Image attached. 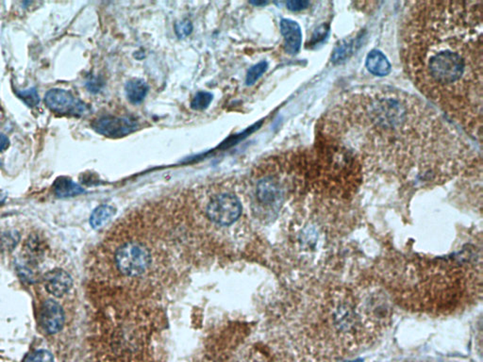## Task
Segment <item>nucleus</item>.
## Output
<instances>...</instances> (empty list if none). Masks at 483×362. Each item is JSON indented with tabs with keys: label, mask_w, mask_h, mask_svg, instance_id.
I'll return each mask as SVG.
<instances>
[{
	"label": "nucleus",
	"mask_w": 483,
	"mask_h": 362,
	"mask_svg": "<svg viewBox=\"0 0 483 362\" xmlns=\"http://www.w3.org/2000/svg\"><path fill=\"white\" fill-rule=\"evenodd\" d=\"M45 103L52 113L59 115L82 117L89 112L84 102L66 90H49L45 95Z\"/></svg>",
	"instance_id": "423d86ee"
},
{
	"label": "nucleus",
	"mask_w": 483,
	"mask_h": 362,
	"mask_svg": "<svg viewBox=\"0 0 483 362\" xmlns=\"http://www.w3.org/2000/svg\"><path fill=\"white\" fill-rule=\"evenodd\" d=\"M24 362H54V359L51 352L37 350L28 355Z\"/></svg>",
	"instance_id": "412c9836"
},
{
	"label": "nucleus",
	"mask_w": 483,
	"mask_h": 362,
	"mask_svg": "<svg viewBox=\"0 0 483 362\" xmlns=\"http://www.w3.org/2000/svg\"><path fill=\"white\" fill-rule=\"evenodd\" d=\"M280 30L284 37L285 53L292 56L298 54L302 44V32L300 25L291 19H282Z\"/></svg>",
	"instance_id": "9d476101"
},
{
	"label": "nucleus",
	"mask_w": 483,
	"mask_h": 362,
	"mask_svg": "<svg viewBox=\"0 0 483 362\" xmlns=\"http://www.w3.org/2000/svg\"><path fill=\"white\" fill-rule=\"evenodd\" d=\"M86 85L88 89L90 90V92L93 93L98 92V90H100L101 86H102V84H101L100 82H98V79H93L92 80H90V82H87Z\"/></svg>",
	"instance_id": "393cba45"
},
{
	"label": "nucleus",
	"mask_w": 483,
	"mask_h": 362,
	"mask_svg": "<svg viewBox=\"0 0 483 362\" xmlns=\"http://www.w3.org/2000/svg\"><path fill=\"white\" fill-rule=\"evenodd\" d=\"M257 192L259 201L266 205H276L282 198V189L275 178H268L262 180Z\"/></svg>",
	"instance_id": "9b49d317"
},
{
	"label": "nucleus",
	"mask_w": 483,
	"mask_h": 362,
	"mask_svg": "<svg viewBox=\"0 0 483 362\" xmlns=\"http://www.w3.org/2000/svg\"><path fill=\"white\" fill-rule=\"evenodd\" d=\"M482 257L464 249L444 257H401L388 263L383 280L392 298L424 314H450L482 294Z\"/></svg>",
	"instance_id": "7ed1b4c3"
},
{
	"label": "nucleus",
	"mask_w": 483,
	"mask_h": 362,
	"mask_svg": "<svg viewBox=\"0 0 483 362\" xmlns=\"http://www.w3.org/2000/svg\"><path fill=\"white\" fill-rule=\"evenodd\" d=\"M483 3L415 1L402 28L401 56L417 89L482 141Z\"/></svg>",
	"instance_id": "f03ea898"
},
{
	"label": "nucleus",
	"mask_w": 483,
	"mask_h": 362,
	"mask_svg": "<svg viewBox=\"0 0 483 362\" xmlns=\"http://www.w3.org/2000/svg\"><path fill=\"white\" fill-rule=\"evenodd\" d=\"M10 146V140L4 134H0V152H3Z\"/></svg>",
	"instance_id": "a878e982"
},
{
	"label": "nucleus",
	"mask_w": 483,
	"mask_h": 362,
	"mask_svg": "<svg viewBox=\"0 0 483 362\" xmlns=\"http://www.w3.org/2000/svg\"><path fill=\"white\" fill-rule=\"evenodd\" d=\"M329 32V27L326 25H322L320 27L316 30L313 33V38H311V45H316L320 42V41L324 40L326 38L327 35Z\"/></svg>",
	"instance_id": "5701e85b"
},
{
	"label": "nucleus",
	"mask_w": 483,
	"mask_h": 362,
	"mask_svg": "<svg viewBox=\"0 0 483 362\" xmlns=\"http://www.w3.org/2000/svg\"><path fill=\"white\" fill-rule=\"evenodd\" d=\"M310 4V2L305 1V0H295V1H288L286 7L290 11L298 12L307 9Z\"/></svg>",
	"instance_id": "b1692460"
},
{
	"label": "nucleus",
	"mask_w": 483,
	"mask_h": 362,
	"mask_svg": "<svg viewBox=\"0 0 483 362\" xmlns=\"http://www.w3.org/2000/svg\"><path fill=\"white\" fill-rule=\"evenodd\" d=\"M138 126L136 121L129 117L113 115L101 116L92 123L93 131L108 138H122L134 133Z\"/></svg>",
	"instance_id": "0eeeda50"
},
{
	"label": "nucleus",
	"mask_w": 483,
	"mask_h": 362,
	"mask_svg": "<svg viewBox=\"0 0 483 362\" xmlns=\"http://www.w3.org/2000/svg\"><path fill=\"white\" fill-rule=\"evenodd\" d=\"M54 195L59 198H74L84 193V190L69 178L60 177L54 181L53 185Z\"/></svg>",
	"instance_id": "ddd939ff"
},
{
	"label": "nucleus",
	"mask_w": 483,
	"mask_h": 362,
	"mask_svg": "<svg viewBox=\"0 0 483 362\" xmlns=\"http://www.w3.org/2000/svg\"><path fill=\"white\" fill-rule=\"evenodd\" d=\"M125 90L129 102L139 104L147 97L149 86L143 79H132L127 82Z\"/></svg>",
	"instance_id": "4468645a"
},
{
	"label": "nucleus",
	"mask_w": 483,
	"mask_h": 362,
	"mask_svg": "<svg viewBox=\"0 0 483 362\" xmlns=\"http://www.w3.org/2000/svg\"><path fill=\"white\" fill-rule=\"evenodd\" d=\"M354 39H345V40L341 41L338 45L335 46L331 57L332 61L335 64L341 63L345 59H349L353 51H354Z\"/></svg>",
	"instance_id": "dca6fc26"
},
{
	"label": "nucleus",
	"mask_w": 483,
	"mask_h": 362,
	"mask_svg": "<svg viewBox=\"0 0 483 362\" xmlns=\"http://www.w3.org/2000/svg\"><path fill=\"white\" fill-rule=\"evenodd\" d=\"M267 68H268V64H267L266 61H262L261 63L252 66L251 68L248 70V74H246V84L248 85V86H252V85L255 84L257 80H258L262 75L266 73Z\"/></svg>",
	"instance_id": "6ab92c4d"
},
{
	"label": "nucleus",
	"mask_w": 483,
	"mask_h": 362,
	"mask_svg": "<svg viewBox=\"0 0 483 362\" xmlns=\"http://www.w3.org/2000/svg\"><path fill=\"white\" fill-rule=\"evenodd\" d=\"M20 240L17 231H5L0 234V254L10 252L15 249Z\"/></svg>",
	"instance_id": "f3484780"
},
{
	"label": "nucleus",
	"mask_w": 483,
	"mask_h": 362,
	"mask_svg": "<svg viewBox=\"0 0 483 362\" xmlns=\"http://www.w3.org/2000/svg\"><path fill=\"white\" fill-rule=\"evenodd\" d=\"M43 281L46 291L55 297L64 296L73 286L71 276L60 268L48 272L44 276Z\"/></svg>",
	"instance_id": "1a4fd4ad"
},
{
	"label": "nucleus",
	"mask_w": 483,
	"mask_h": 362,
	"mask_svg": "<svg viewBox=\"0 0 483 362\" xmlns=\"http://www.w3.org/2000/svg\"><path fill=\"white\" fill-rule=\"evenodd\" d=\"M366 67L371 74L378 77H385L390 74L391 64L388 59L380 50H372L367 55Z\"/></svg>",
	"instance_id": "f8f14e48"
},
{
	"label": "nucleus",
	"mask_w": 483,
	"mask_h": 362,
	"mask_svg": "<svg viewBox=\"0 0 483 362\" xmlns=\"http://www.w3.org/2000/svg\"><path fill=\"white\" fill-rule=\"evenodd\" d=\"M114 213H116V209L111 206L101 205L98 207L90 217V225L93 229H101L110 221Z\"/></svg>",
	"instance_id": "2eb2a0df"
},
{
	"label": "nucleus",
	"mask_w": 483,
	"mask_h": 362,
	"mask_svg": "<svg viewBox=\"0 0 483 362\" xmlns=\"http://www.w3.org/2000/svg\"><path fill=\"white\" fill-rule=\"evenodd\" d=\"M175 30L179 37L185 38L193 32V25H192L190 20H181V21L176 23Z\"/></svg>",
	"instance_id": "4be33fe9"
},
{
	"label": "nucleus",
	"mask_w": 483,
	"mask_h": 362,
	"mask_svg": "<svg viewBox=\"0 0 483 362\" xmlns=\"http://www.w3.org/2000/svg\"><path fill=\"white\" fill-rule=\"evenodd\" d=\"M241 213L240 200L232 193H223L212 199L207 207V216L219 226H230Z\"/></svg>",
	"instance_id": "39448f33"
},
{
	"label": "nucleus",
	"mask_w": 483,
	"mask_h": 362,
	"mask_svg": "<svg viewBox=\"0 0 483 362\" xmlns=\"http://www.w3.org/2000/svg\"><path fill=\"white\" fill-rule=\"evenodd\" d=\"M320 137L361 164L414 185L445 182L474 160L471 147L435 110L397 90H365L343 98L325 115Z\"/></svg>",
	"instance_id": "f257e3e1"
},
{
	"label": "nucleus",
	"mask_w": 483,
	"mask_h": 362,
	"mask_svg": "<svg viewBox=\"0 0 483 362\" xmlns=\"http://www.w3.org/2000/svg\"><path fill=\"white\" fill-rule=\"evenodd\" d=\"M7 198V193L3 190H0V205H2L6 201Z\"/></svg>",
	"instance_id": "bb28decb"
},
{
	"label": "nucleus",
	"mask_w": 483,
	"mask_h": 362,
	"mask_svg": "<svg viewBox=\"0 0 483 362\" xmlns=\"http://www.w3.org/2000/svg\"><path fill=\"white\" fill-rule=\"evenodd\" d=\"M116 263L124 276H138L149 269L152 255L144 245L128 242L116 251Z\"/></svg>",
	"instance_id": "20e7f679"
},
{
	"label": "nucleus",
	"mask_w": 483,
	"mask_h": 362,
	"mask_svg": "<svg viewBox=\"0 0 483 362\" xmlns=\"http://www.w3.org/2000/svg\"><path fill=\"white\" fill-rule=\"evenodd\" d=\"M212 98H214V95L211 93L201 90L194 95L193 100H192L191 108L194 111L206 110L211 104Z\"/></svg>",
	"instance_id": "aec40b11"
},
{
	"label": "nucleus",
	"mask_w": 483,
	"mask_h": 362,
	"mask_svg": "<svg viewBox=\"0 0 483 362\" xmlns=\"http://www.w3.org/2000/svg\"><path fill=\"white\" fill-rule=\"evenodd\" d=\"M64 312L61 305L54 300H46L42 305L40 320L42 327L48 334H56L64 325Z\"/></svg>",
	"instance_id": "6e6552de"
},
{
	"label": "nucleus",
	"mask_w": 483,
	"mask_h": 362,
	"mask_svg": "<svg viewBox=\"0 0 483 362\" xmlns=\"http://www.w3.org/2000/svg\"><path fill=\"white\" fill-rule=\"evenodd\" d=\"M250 3L252 5H254V6H264V5L267 4V2H266V1H251Z\"/></svg>",
	"instance_id": "cd10ccee"
},
{
	"label": "nucleus",
	"mask_w": 483,
	"mask_h": 362,
	"mask_svg": "<svg viewBox=\"0 0 483 362\" xmlns=\"http://www.w3.org/2000/svg\"><path fill=\"white\" fill-rule=\"evenodd\" d=\"M15 95L30 108L36 107L40 102V97H39L37 90L35 87L30 88V89L15 90Z\"/></svg>",
	"instance_id": "a211bd4d"
}]
</instances>
